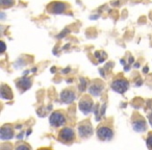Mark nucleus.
Listing matches in <instances>:
<instances>
[{
	"label": "nucleus",
	"instance_id": "f257e3e1",
	"mask_svg": "<svg viewBox=\"0 0 152 150\" xmlns=\"http://www.w3.org/2000/svg\"><path fill=\"white\" fill-rule=\"evenodd\" d=\"M58 139L63 143H71L74 141L75 139V133L74 130L70 127H64L58 133Z\"/></svg>",
	"mask_w": 152,
	"mask_h": 150
},
{
	"label": "nucleus",
	"instance_id": "f03ea898",
	"mask_svg": "<svg viewBox=\"0 0 152 150\" xmlns=\"http://www.w3.org/2000/svg\"><path fill=\"white\" fill-rule=\"evenodd\" d=\"M49 122L53 127H58L65 124L66 118H65V115L62 112H52L49 117Z\"/></svg>",
	"mask_w": 152,
	"mask_h": 150
},
{
	"label": "nucleus",
	"instance_id": "7ed1b4c3",
	"mask_svg": "<svg viewBox=\"0 0 152 150\" xmlns=\"http://www.w3.org/2000/svg\"><path fill=\"white\" fill-rule=\"evenodd\" d=\"M78 133H79V137L80 138H89V137L92 136L93 133V127L91 125L89 121H84L81 122L78 127Z\"/></svg>",
	"mask_w": 152,
	"mask_h": 150
},
{
	"label": "nucleus",
	"instance_id": "20e7f679",
	"mask_svg": "<svg viewBox=\"0 0 152 150\" xmlns=\"http://www.w3.org/2000/svg\"><path fill=\"white\" fill-rule=\"evenodd\" d=\"M129 87L128 81L123 79V78H119L117 80H115L112 84V89L115 91V92L119 93V94H123L127 91Z\"/></svg>",
	"mask_w": 152,
	"mask_h": 150
},
{
	"label": "nucleus",
	"instance_id": "39448f33",
	"mask_svg": "<svg viewBox=\"0 0 152 150\" xmlns=\"http://www.w3.org/2000/svg\"><path fill=\"white\" fill-rule=\"evenodd\" d=\"M93 101L91 98H89L88 96H84L81 98V100L79 101V108L84 115H88L93 110Z\"/></svg>",
	"mask_w": 152,
	"mask_h": 150
},
{
	"label": "nucleus",
	"instance_id": "423d86ee",
	"mask_svg": "<svg viewBox=\"0 0 152 150\" xmlns=\"http://www.w3.org/2000/svg\"><path fill=\"white\" fill-rule=\"evenodd\" d=\"M97 136L102 141H110L114 136V133L109 127L101 126L97 129Z\"/></svg>",
	"mask_w": 152,
	"mask_h": 150
},
{
	"label": "nucleus",
	"instance_id": "0eeeda50",
	"mask_svg": "<svg viewBox=\"0 0 152 150\" xmlns=\"http://www.w3.org/2000/svg\"><path fill=\"white\" fill-rule=\"evenodd\" d=\"M132 128L137 133H144L146 130V122L143 118H141L139 116V118H135L132 121Z\"/></svg>",
	"mask_w": 152,
	"mask_h": 150
},
{
	"label": "nucleus",
	"instance_id": "6e6552de",
	"mask_svg": "<svg viewBox=\"0 0 152 150\" xmlns=\"http://www.w3.org/2000/svg\"><path fill=\"white\" fill-rule=\"evenodd\" d=\"M14 137V130H13L12 126L9 125H3L0 130V138L1 140L5 141V140H11Z\"/></svg>",
	"mask_w": 152,
	"mask_h": 150
},
{
	"label": "nucleus",
	"instance_id": "1a4fd4ad",
	"mask_svg": "<svg viewBox=\"0 0 152 150\" xmlns=\"http://www.w3.org/2000/svg\"><path fill=\"white\" fill-rule=\"evenodd\" d=\"M60 98H62L64 103L70 104L75 100L76 95H75V93L72 92V91H67V90H65V91L62 92V94H60Z\"/></svg>",
	"mask_w": 152,
	"mask_h": 150
},
{
	"label": "nucleus",
	"instance_id": "9d476101",
	"mask_svg": "<svg viewBox=\"0 0 152 150\" xmlns=\"http://www.w3.org/2000/svg\"><path fill=\"white\" fill-rule=\"evenodd\" d=\"M49 9L53 14H62L67 9V5L63 2H53L51 5H49Z\"/></svg>",
	"mask_w": 152,
	"mask_h": 150
},
{
	"label": "nucleus",
	"instance_id": "9b49d317",
	"mask_svg": "<svg viewBox=\"0 0 152 150\" xmlns=\"http://www.w3.org/2000/svg\"><path fill=\"white\" fill-rule=\"evenodd\" d=\"M17 87L21 90V91H26V90H28L29 88L31 87V80L27 77H23L21 78L20 80H18L17 82Z\"/></svg>",
	"mask_w": 152,
	"mask_h": 150
},
{
	"label": "nucleus",
	"instance_id": "f8f14e48",
	"mask_svg": "<svg viewBox=\"0 0 152 150\" xmlns=\"http://www.w3.org/2000/svg\"><path fill=\"white\" fill-rule=\"evenodd\" d=\"M0 96L3 99H12L13 98V93L11 88H9L5 84L1 86V90H0Z\"/></svg>",
	"mask_w": 152,
	"mask_h": 150
},
{
	"label": "nucleus",
	"instance_id": "ddd939ff",
	"mask_svg": "<svg viewBox=\"0 0 152 150\" xmlns=\"http://www.w3.org/2000/svg\"><path fill=\"white\" fill-rule=\"evenodd\" d=\"M102 90H103V86H102V84H94L90 87L89 92L91 93L93 96H99L101 94V92H102Z\"/></svg>",
	"mask_w": 152,
	"mask_h": 150
},
{
	"label": "nucleus",
	"instance_id": "4468645a",
	"mask_svg": "<svg viewBox=\"0 0 152 150\" xmlns=\"http://www.w3.org/2000/svg\"><path fill=\"white\" fill-rule=\"evenodd\" d=\"M16 150H31V148H30V146H29L28 144L22 143V144H20L19 146H17Z\"/></svg>",
	"mask_w": 152,
	"mask_h": 150
},
{
	"label": "nucleus",
	"instance_id": "2eb2a0df",
	"mask_svg": "<svg viewBox=\"0 0 152 150\" xmlns=\"http://www.w3.org/2000/svg\"><path fill=\"white\" fill-rule=\"evenodd\" d=\"M146 143H147V147L149 150H152V133H149V136L147 138L146 140Z\"/></svg>",
	"mask_w": 152,
	"mask_h": 150
},
{
	"label": "nucleus",
	"instance_id": "dca6fc26",
	"mask_svg": "<svg viewBox=\"0 0 152 150\" xmlns=\"http://www.w3.org/2000/svg\"><path fill=\"white\" fill-rule=\"evenodd\" d=\"M0 3L3 6H11L14 4V0H0Z\"/></svg>",
	"mask_w": 152,
	"mask_h": 150
},
{
	"label": "nucleus",
	"instance_id": "f3484780",
	"mask_svg": "<svg viewBox=\"0 0 152 150\" xmlns=\"http://www.w3.org/2000/svg\"><path fill=\"white\" fill-rule=\"evenodd\" d=\"M80 82H81V84H80V91H84V89H86V79H83V78H80Z\"/></svg>",
	"mask_w": 152,
	"mask_h": 150
},
{
	"label": "nucleus",
	"instance_id": "a211bd4d",
	"mask_svg": "<svg viewBox=\"0 0 152 150\" xmlns=\"http://www.w3.org/2000/svg\"><path fill=\"white\" fill-rule=\"evenodd\" d=\"M68 32H69V30H64V31L62 32V35H58V39H62V38H63V37H65V35H66L67 33H68Z\"/></svg>",
	"mask_w": 152,
	"mask_h": 150
},
{
	"label": "nucleus",
	"instance_id": "6ab92c4d",
	"mask_svg": "<svg viewBox=\"0 0 152 150\" xmlns=\"http://www.w3.org/2000/svg\"><path fill=\"white\" fill-rule=\"evenodd\" d=\"M0 44H1V47H2V49H1V52H4L5 51V44H4V42H0Z\"/></svg>",
	"mask_w": 152,
	"mask_h": 150
},
{
	"label": "nucleus",
	"instance_id": "aec40b11",
	"mask_svg": "<svg viewBox=\"0 0 152 150\" xmlns=\"http://www.w3.org/2000/svg\"><path fill=\"white\" fill-rule=\"evenodd\" d=\"M37 150H52L51 148H40V149H37Z\"/></svg>",
	"mask_w": 152,
	"mask_h": 150
},
{
	"label": "nucleus",
	"instance_id": "412c9836",
	"mask_svg": "<svg viewBox=\"0 0 152 150\" xmlns=\"http://www.w3.org/2000/svg\"><path fill=\"white\" fill-rule=\"evenodd\" d=\"M69 71H70L69 68H68V69H64V70H63V72H64V73H67V72H69Z\"/></svg>",
	"mask_w": 152,
	"mask_h": 150
},
{
	"label": "nucleus",
	"instance_id": "4be33fe9",
	"mask_svg": "<svg viewBox=\"0 0 152 150\" xmlns=\"http://www.w3.org/2000/svg\"><path fill=\"white\" fill-rule=\"evenodd\" d=\"M98 18V16L97 15H95V16H92V17H91V19H97Z\"/></svg>",
	"mask_w": 152,
	"mask_h": 150
},
{
	"label": "nucleus",
	"instance_id": "5701e85b",
	"mask_svg": "<svg viewBox=\"0 0 152 150\" xmlns=\"http://www.w3.org/2000/svg\"><path fill=\"white\" fill-rule=\"evenodd\" d=\"M147 72H148V68L146 67V68H144V73H147Z\"/></svg>",
	"mask_w": 152,
	"mask_h": 150
},
{
	"label": "nucleus",
	"instance_id": "b1692460",
	"mask_svg": "<svg viewBox=\"0 0 152 150\" xmlns=\"http://www.w3.org/2000/svg\"><path fill=\"white\" fill-rule=\"evenodd\" d=\"M132 62H133V58H129V64H131Z\"/></svg>",
	"mask_w": 152,
	"mask_h": 150
},
{
	"label": "nucleus",
	"instance_id": "393cba45",
	"mask_svg": "<svg viewBox=\"0 0 152 150\" xmlns=\"http://www.w3.org/2000/svg\"><path fill=\"white\" fill-rule=\"evenodd\" d=\"M135 68H139V67H140V65H139V64H135Z\"/></svg>",
	"mask_w": 152,
	"mask_h": 150
}]
</instances>
